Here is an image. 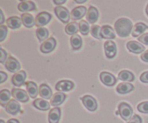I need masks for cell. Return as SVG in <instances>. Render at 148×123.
Returning <instances> with one entry per match:
<instances>
[{
  "mask_svg": "<svg viewBox=\"0 0 148 123\" xmlns=\"http://www.w3.org/2000/svg\"><path fill=\"white\" fill-rule=\"evenodd\" d=\"M114 28L117 35L120 37H127L132 31L133 25L128 18L122 17L117 20L114 24Z\"/></svg>",
  "mask_w": 148,
  "mask_h": 123,
  "instance_id": "6da1fadb",
  "label": "cell"
},
{
  "mask_svg": "<svg viewBox=\"0 0 148 123\" xmlns=\"http://www.w3.org/2000/svg\"><path fill=\"white\" fill-rule=\"evenodd\" d=\"M118 112L121 118L125 121L130 120L133 114V109L130 104L125 102L120 103L118 107Z\"/></svg>",
  "mask_w": 148,
  "mask_h": 123,
  "instance_id": "7a4b0ae2",
  "label": "cell"
},
{
  "mask_svg": "<svg viewBox=\"0 0 148 123\" xmlns=\"http://www.w3.org/2000/svg\"><path fill=\"white\" fill-rule=\"evenodd\" d=\"M55 14L56 17L64 23H67L69 21L71 14H69V12L66 7L58 6L54 9Z\"/></svg>",
  "mask_w": 148,
  "mask_h": 123,
  "instance_id": "3957f363",
  "label": "cell"
},
{
  "mask_svg": "<svg viewBox=\"0 0 148 123\" xmlns=\"http://www.w3.org/2000/svg\"><path fill=\"white\" fill-rule=\"evenodd\" d=\"M104 50L106 57L108 59H113L115 57L117 53L116 44L113 41H107L104 43Z\"/></svg>",
  "mask_w": 148,
  "mask_h": 123,
  "instance_id": "277c9868",
  "label": "cell"
},
{
  "mask_svg": "<svg viewBox=\"0 0 148 123\" xmlns=\"http://www.w3.org/2000/svg\"><path fill=\"white\" fill-rule=\"evenodd\" d=\"M52 15L47 12H42L39 13L36 17V25L37 27H41L47 25L51 21Z\"/></svg>",
  "mask_w": 148,
  "mask_h": 123,
  "instance_id": "5b68a950",
  "label": "cell"
},
{
  "mask_svg": "<svg viewBox=\"0 0 148 123\" xmlns=\"http://www.w3.org/2000/svg\"><path fill=\"white\" fill-rule=\"evenodd\" d=\"M82 100V103H83L84 106L88 109L89 111H94L97 109L98 108V103H97L96 100L95 98L90 95H85L80 98Z\"/></svg>",
  "mask_w": 148,
  "mask_h": 123,
  "instance_id": "8992f818",
  "label": "cell"
},
{
  "mask_svg": "<svg viewBox=\"0 0 148 123\" xmlns=\"http://www.w3.org/2000/svg\"><path fill=\"white\" fill-rule=\"evenodd\" d=\"M56 46V41L54 38L51 37L45 41L41 45H40V49L41 52L44 54H49L53 52Z\"/></svg>",
  "mask_w": 148,
  "mask_h": 123,
  "instance_id": "52a82bcc",
  "label": "cell"
},
{
  "mask_svg": "<svg viewBox=\"0 0 148 123\" xmlns=\"http://www.w3.org/2000/svg\"><path fill=\"white\" fill-rule=\"evenodd\" d=\"M100 78H101V82L107 86H113L117 82V80L115 76L113 74L108 72H101L100 75Z\"/></svg>",
  "mask_w": 148,
  "mask_h": 123,
  "instance_id": "ba28073f",
  "label": "cell"
},
{
  "mask_svg": "<svg viewBox=\"0 0 148 123\" xmlns=\"http://www.w3.org/2000/svg\"><path fill=\"white\" fill-rule=\"evenodd\" d=\"M6 69L10 72H17L21 68L20 62L13 56H10L5 63Z\"/></svg>",
  "mask_w": 148,
  "mask_h": 123,
  "instance_id": "9c48e42d",
  "label": "cell"
},
{
  "mask_svg": "<svg viewBox=\"0 0 148 123\" xmlns=\"http://www.w3.org/2000/svg\"><path fill=\"white\" fill-rule=\"evenodd\" d=\"M12 95L14 97V99L20 102L25 103L29 101V96L27 95V92L23 89L13 88L12 91Z\"/></svg>",
  "mask_w": 148,
  "mask_h": 123,
  "instance_id": "30bf717a",
  "label": "cell"
},
{
  "mask_svg": "<svg viewBox=\"0 0 148 123\" xmlns=\"http://www.w3.org/2000/svg\"><path fill=\"white\" fill-rule=\"evenodd\" d=\"M5 109L9 114H12V115H16L20 111L21 107H20V104H19L17 100L11 99L9 101L8 104L6 105Z\"/></svg>",
  "mask_w": 148,
  "mask_h": 123,
  "instance_id": "8fae6325",
  "label": "cell"
},
{
  "mask_svg": "<svg viewBox=\"0 0 148 123\" xmlns=\"http://www.w3.org/2000/svg\"><path fill=\"white\" fill-rule=\"evenodd\" d=\"M26 72L24 70H21L17 72L12 77V83L14 85L20 87L25 83L26 79Z\"/></svg>",
  "mask_w": 148,
  "mask_h": 123,
  "instance_id": "7c38bea8",
  "label": "cell"
},
{
  "mask_svg": "<svg viewBox=\"0 0 148 123\" xmlns=\"http://www.w3.org/2000/svg\"><path fill=\"white\" fill-rule=\"evenodd\" d=\"M74 87H75L74 82L72 81L66 80L59 81V82H58L56 84V89L57 91H59V92L69 91L72 89H73Z\"/></svg>",
  "mask_w": 148,
  "mask_h": 123,
  "instance_id": "4fadbf2b",
  "label": "cell"
},
{
  "mask_svg": "<svg viewBox=\"0 0 148 123\" xmlns=\"http://www.w3.org/2000/svg\"><path fill=\"white\" fill-rule=\"evenodd\" d=\"M127 47L130 52H132L134 54H140L145 50V48L143 44L135 41L128 42Z\"/></svg>",
  "mask_w": 148,
  "mask_h": 123,
  "instance_id": "5bb4252c",
  "label": "cell"
},
{
  "mask_svg": "<svg viewBox=\"0 0 148 123\" xmlns=\"http://www.w3.org/2000/svg\"><path fill=\"white\" fill-rule=\"evenodd\" d=\"M87 8L84 6H79L77 7L72 10L71 12V18L72 20H80L81 18L84 17L86 14Z\"/></svg>",
  "mask_w": 148,
  "mask_h": 123,
  "instance_id": "9a60e30c",
  "label": "cell"
},
{
  "mask_svg": "<svg viewBox=\"0 0 148 123\" xmlns=\"http://www.w3.org/2000/svg\"><path fill=\"white\" fill-rule=\"evenodd\" d=\"M98 17H99L98 10L95 7H92V6L90 7L87 12V21H88V23L90 24H94L98 20Z\"/></svg>",
  "mask_w": 148,
  "mask_h": 123,
  "instance_id": "2e32d148",
  "label": "cell"
},
{
  "mask_svg": "<svg viewBox=\"0 0 148 123\" xmlns=\"http://www.w3.org/2000/svg\"><path fill=\"white\" fill-rule=\"evenodd\" d=\"M66 94L63 92H56L53 95L50 101L51 105L53 107H58L64 103V101L66 99Z\"/></svg>",
  "mask_w": 148,
  "mask_h": 123,
  "instance_id": "e0dca14e",
  "label": "cell"
},
{
  "mask_svg": "<svg viewBox=\"0 0 148 123\" xmlns=\"http://www.w3.org/2000/svg\"><path fill=\"white\" fill-rule=\"evenodd\" d=\"M39 95L44 99H51L52 96V90L49 85L46 83L41 84L39 87Z\"/></svg>",
  "mask_w": 148,
  "mask_h": 123,
  "instance_id": "ac0fdd59",
  "label": "cell"
},
{
  "mask_svg": "<svg viewBox=\"0 0 148 123\" xmlns=\"http://www.w3.org/2000/svg\"><path fill=\"white\" fill-rule=\"evenodd\" d=\"M17 8L20 12H26L33 11L36 10V6L35 3L31 1H21L17 6Z\"/></svg>",
  "mask_w": 148,
  "mask_h": 123,
  "instance_id": "d6986e66",
  "label": "cell"
},
{
  "mask_svg": "<svg viewBox=\"0 0 148 123\" xmlns=\"http://www.w3.org/2000/svg\"><path fill=\"white\" fill-rule=\"evenodd\" d=\"M101 36L103 38L114 39L116 38V34L113 27L106 25L103 26L101 28Z\"/></svg>",
  "mask_w": 148,
  "mask_h": 123,
  "instance_id": "ffe728a7",
  "label": "cell"
},
{
  "mask_svg": "<svg viewBox=\"0 0 148 123\" xmlns=\"http://www.w3.org/2000/svg\"><path fill=\"white\" fill-rule=\"evenodd\" d=\"M61 109L53 108L49 114V123H59L61 118Z\"/></svg>",
  "mask_w": 148,
  "mask_h": 123,
  "instance_id": "44dd1931",
  "label": "cell"
},
{
  "mask_svg": "<svg viewBox=\"0 0 148 123\" xmlns=\"http://www.w3.org/2000/svg\"><path fill=\"white\" fill-rule=\"evenodd\" d=\"M22 23L26 27H32L36 25V20L34 19L33 16L29 13H24L21 15Z\"/></svg>",
  "mask_w": 148,
  "mask_h": 123,
  "instance_id": "7402d4cb",
  "label": "cell"
},
{
  "mask_svg": "<svg viewBox=\"0 0 148 123\" xmlns=\"http://www.w3.org/2000/svg\"><path fill=\"white\" fill-rule=\"evenodd\" d=\"M26 89H27V94L29 96L31 97L32 98H35L38 95V92L39 90L38 89V85L36 82L33 81H28L25 83Z\"/></svg>",
  "mask_w": 148,
  "mask_h": 123,
  "instance_id": "603a6c76",
  "label": "cell"
},
{
  "mask_svg": "<svg viewBox=\"0 0 148 123\" xmlns=\"http://www.w3.org/2000/svg\"><path fill=\"white\" fill-rule=\"evenodd\" d=\"M147 29L148 26L143 23H138L133 27L132 31V36L133 37H138L139 36L143 34Z\"/></svg>",
  "mask_w": 148,
  "mask_h": 123,
  "instance_id": "cb8c5ba5",
  "label": "cell"
},
{
  "mask_svg": "<svg viewBox=\"0 0 148 123\" xmlns=\"http://www.w3.org/2000/svg\"><path fill=\"white\" fill-rule=\"evenodd\" d=\"M134 85L129 82H121V83L119 84L118 86L116 87L117 92L120 94L128 93L134 91Z\"/></svg>",
  "mask_w": 148,
  "mask_h": 123,
  "instance_id": "d4e9b609",
  "label": "cell"
},
{
  "mask_svg": "<svg viewBox=\"0 0 148 123\" xmlns=\"http://www.w3.org/2000/svg\"><path fill=\"white\" fill-rule=\"evenodd\" d=\"M33 104L36 108L42 111H47L50 109V104L43 98H37L33 101Z\"/></svg>",
  "mask_w": 148,
  "mask_h": 123,
  "instance_id": "484cf974",
  "label": "cell"
},
{
  "mask_svg": "<svg viewBox=\"0 0 148 123\" xmlns=\"http://www.w3.org/2000/svg\"><path fill=\"white\" fill-rule=\"evenodd\" d=\"M119 79L121 80L122 81H125V82H132L134 80V74L132 72L128 70H122L119 73Z\"/></svg>",
  "mask_w": 148,
  "mask_h": 123,
  "instance_id": "4316f807",
  "label": "cell"
},
{
  "mask_svg": "<svg viewBox=\"0 0 148 123\" xmlns=\"http://www.w3.org/2000/svg\"><path fill=\"white\" fill-rule=\"evenodd\" d=\"M7 25L11 29L20 28L22 24V20L18 17H11L7 20Z\"/></svg>",
  "mask_w": 148,
  "mask_h": 123,
  "instance_id": "83f0119b",
  "label": "cell"
},
{
  "mask_svg": "<svg viewBox=\"0 0 148 123\" xmlns=\"http://www.w3.org/2000/svg\"><path fill=\"white\" fill-rule=\"evenodd\" d=\"M70 42L72 49H73L74 50H79V49H81V47H82V38L77 34L73 35V36L71 37Z\"/></svg>",
  "mask_w": 148,
  "mask_h": 123,
  "instance_id": "f1b7e54d",
  "label": "cell"
},
{
  "mask_svg": "<svg viewBox=\"0 0 148 123\" xmlns=\"http://www.w3.org/2000/svg\"><path fill=\"white\" fill-rule=\"evenodd\" d=\"M11 93L9 90L3 89L0 92V104L2 107H6L9 101H10Z\"/></svg>",
  "mask_w": 148,
  "mask_h": 123,
  "instance_id": "f546056e",
  "label": "cell"
},
{
  "mask_svg": "<svg viewBox=\"0 0 148 123\" xmlns=\"http://www.w3.org/2000/svg\"><path fill=\"white\" fill-rule=\"evenodd\" d=\"M79 30V24L76 22H72V23H69L66 25L65 27V31L68 35H75Z\"/></svg>",
  "mask_w": 148,
  "mask_h": 123,
  "instance_id": "4dcf8cb0",
  "label": "cell"
},
{
  "mask_svg": "<svg viewBox=\"0 0 148 123\" xmlns=\"http://www.w3.org/2000/svg\"><path fill=\"white\" fill-rule=\"evenodd\" d=\"M36 36H37V38H38L39 41L42 42L45 40H47L49 36V32L48 29H46V27H38L36 30Z\"/></svg>",
  "mask_w": 148,
  "mask_h": 123,
  "instance_id": "1f68e13d",
  "label": "cell"
},
{
  "mask_svg": "<svg viewBox=\"0 0 148 123\" xmlns=\"http://www.w3.org/2000/svg\"><path fill=\"white\" fill-rule=\"evenodd\" d=\"M79 31L84 36H86L89 33L90 30V25L89 23L86 21V20H82L79 23Z\"/></svg>",
  "mask_w": 148,
  "mask_h": 123,
  "instance_id": "d6a6232c",
  "label": "cell"
},
{
  "mask_svg": "<svg viewBox=\"0 0 148 123\" xmlns=\"http://www.w3.org/2000/svg\"><path fill=\"white\" fill-rule=\"evenodd\" d=\"M101 28L102 27H100L99 25H93L90 28V33L92 36L97 39H102V36H101Z\"/></svg>",
  "mask_w": 148,
  "mask_h": 123,
  "instance_id": "836d02e7",
  "label": "cell"
},
{
  "mask_svg": "<svg viewBox=\"0 0 148 123\" xmlns=\"http://www.w3.org/2000/svg\"><path fill=\"white\" fill-rule=\"evenodd\" d=\"M137 110L142 113L148 114V101H144L137 105Z\"/></svg>",
  "mask_w": 148,
  "mask_h": 123,
  "instance_id": "e575fe53",
  "label": "cell"
},
{
  "mask_svg": "<svg viewBox=\"0 0 148 123\" xmlns=\"http://www.w3.org/2000/svg\"><path fill=\"white\" fill-rule=\"evenodd\" d=\"M0 32H1V33H0V41L2 42L7 37V32H8L7 27H6L5 25H1L0 27Z\"/></svg>",
  "mask_w": 148,
  "mask_h": 123,
  "instance_id": "d590c367",
  "label": "cell"
},
{
  "mask_svg": "<svg viewBox=\"0 0 148 123\" xmlns=\"http://www.w3.org/2000/svg\"><path fill=\"white\" fill-rule=\"evenodd\" d=\"M128 123H143V120H142L140 116L137 115V114H134V115L130 119V120L128 122Z\"/></svg>",
  "mask_w": 148,
  "mask_h": 123,
  "instance_id": "8d00e7d4",
  "label": "cell"
},
{
  "mask_svg": "<svg viewBox=\"0 0 148 123\" xmlns=\"http://www.w3.org/2000/svg\"><path fill=\"white\" fill-rule=\"evenodd\" d=\"M0 52H1V56H0V62L1 64H4V62H7L6 59L7 58V53L6 52L5 50L1 48L0 49Z\"/></svg>",
  "mask_w": 148,
  "mask_h": 123,
  "instance_id": "74e56055",
  "label": "cell"
},
{
  "mask_svg": "<svg viewBox=\"0 0 148 123\" xmlns=\"http://www.w3.org/2000/svg\"><path fill=\"white\" fill-rule=\"evenodd\" d=\"M138 41L141 42V43H143V44L148 45V33H145V34L140 36L139 37Z\"/></svg>",
  "mask_w": 148,
  "mask_h": 123,
  "instance_id": "f35d334b",
  "label": "cell"
},
{
  "mask_svg": "<svg viewBox=\"0 0 148 123\" xmlns=\"http://www.w3.org/2000/svg\"><path fill=\"white\" fill-rule=\"evenodd\" d=\"M140 80L145 83H148V71L145 72L140 75Z\"/></svg>",
  "mask_w": 148,
  "mask_h": 123,
  "instance_id": "ab89813d",
  "label": "cell"
},
{
  "mask_svg": "<svg viewBox=\"0 0 148 123\" xmlns=\"http://www.w3.org/2000/svg\"><path fill=\"white\" fill-rule=\"evenodd\" d=\"M0 75H1V80H0V83H3L4 81L7 80L8 76H7V74H6L5 72H3V71H1V72H0Z\"/></svg>",
  "mask_w": 148,
  "mask_h": 123,
  "instance_id": "60d3db41",
  "label": "cell"
},
{
  "mask_svg": "<svg viewBox=\"0 0 148 123\" xmlns=\"http://www.w3.org/2000/svg\"><path fill=\"white\" fill-rule=\"evenodd\" d=\"M141 59L142 60H143L144 62H148V50L145 51L141 55Z\"/></svg>",
  "mask_w": 148,
  "mask_h": 123,
  "instance_id": "b9f144b4",
  "label": "cell"
},
{
  "mask_svg": "<svg viewBox=\"0 0 148 123\" xmlns=\"http://www.w3.org/2000/svg\"><path fill=\"white\" fill-rule=\"evenodd\" d=\"M0 17H1V19H0V25H2L4 23V16L3 14V12L1 10H0Z\"/></svg>",
  "mask_w": 148,
  "mask_h": 123,
  "instance_id": "7bdbcfd3",
  "label": "cell"
},
{
  "mask_svg": "<svg viewBox=\"0 0 148 123\" xmlns=\"http://www.w3.org/2000/svg\"><path fill=\"white\" fill-rule=\"evenodd\" d=\"M53 2H54V4H56V5H61V4L66 2V0H54Z\"/></svg>",
  "mask_w": 148,
  "mask_h": 123,
  "instance_id": "ee69618b",
  "label": "cell"
},
{
  "mask_svg": "<svg viewBox=\"0 0 148 123\" xmlns=\"http://www.w3.org/2000/svg\"><path fill=\"white\" fill-rule=\"evenodd\" d=\"M7 123H20V122L16 119H10L7 122Z\"/></svg>",
  "mask_w": 148,
  "mask_h": 123,
  "instance_id": "f6af8a7d",
  "label": "cell"
},
{
  "mask_svg": "<svg viewBox=\"0 0 148 123\" xmlns=\"http://www.w3.org/2000/svg\"><path fill=\"white\" fill-rule=\"evenodd\" d=\"M86 0H82V1H79V0H75V2L76 3H79V4H80V3H85L86 2Z\"/></svg>",
  "mask_w": 148,
  "mask_h": 123,
  "instance_id": "bcb514c9",
  "label": "cell"
},
{
  "mask_svg": "<svg viewBox=\"0 0 148 123\" xmlns=\"http://www.w3.org/2000/svg\"><path fill=\"white\" fill-rule=\"evenodd\" d=\"M146 13H147V14L148 15V4H147V7H146Z\"/></svg>",
  "mask_w": 148,
  "mask_h": 123,
  "instance_id": "7dc6e473",
  "label": "cell"
},
{
  "mask_svg": "<svg viewBox=\"0 0 148 123\" xmlns=\"http://www.w3.org/2000/svg\"><path fill=\"white\" fill-rule=\"evenodd\" d=\"M0 123H5V122H4V121L3 120H0Z\"/></svg>",
  "mask_w": 148,
  "mask_h": 123,
  "instance_id": "c3c4849f",
  "label": "cell"
}]
</instances>
